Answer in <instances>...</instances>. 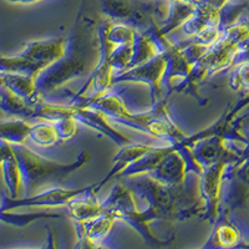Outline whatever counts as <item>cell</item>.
Returning <instances> with one entry per match:
<instances>
[{
	"label": "cell",
	"mask_w": 249,
	"mask_h": 249,
	"mask_svg": "<svg viewBox=\"0 0 249 249\" xmlns=\"http://www.w3.org/2000/svg\"><path fill=\"white\" fill-rule=\"evenodd\" d=\"M4 88L10 92L23 99L24 101L31 102L37 97L35 89V77L20 74H3Z\"/></svg>",
	"instance_id": "14"
},
{
	"label": "cell",
	"mask_w": 249,
	"mask_h": 249,
	"mask_svg": "<svg viewBox=\"0 0 249 249\" xmlns=\"http://www.w3.org/2000/svg\"><path fill=\"white\" fill-rule=\"evenodd\" d=\"M102 206L104 211L112 214L116 221H124L132 227L146 241H150L151 243H161L151 232V222L148 221L144 211H140L137 207L130 187L121 183L116 184L110 195L102 201ZM161 244H163V242Z\"/></svg>",
	"instance_id": "7"
},
{
	"label": "cell",
	"mask_w": 249,
	"mask_h": 249,
	"mask_svg": "<svg viewBox=\"0 0 249 249\" xmlns=\"http://www.w3.org/2000/svg\"><path fill=\"white\" fill-rule=\"evenodd\" d=\"M116 219L112 214L104 211L100 215L90 221L76 223V233L79 243L76 247H100L110 234Z\"/></svg>",
	"instance_id": "10"
},
{
	"label": "cell",
	"mask_w": 249,
	"mask_h": 249,
	"mask_svg": "<svg viewBox=\"0 0 249 249\" xmlns=\"http://www.w3.org/2000/svg\"><path fill=\"white\" fill-rule=\"evenodd\" d=\"M97 183L86 187L84 192L76 196L72 201L69 202L64 208L68 212L69 217L74 219L76 223L90 221L104 212L102 201L97 198Z\"/></svg>",
	"instance_id": "11"
},
{
	"label": "cell",
	"mask_w": 249,
	"mask_h": 249,
	"mask_svg": "<svg viewBox=\"0 0 249 249\" xmlns=\"http://www.w3.org/2000/svg\"><path fill=\"white\" fill-rule=\"evenodd\" d=\"M31 124L28 120L14 117L12 120H0V140L8 141L12 144L25 143L29 137Z\"/></svg>",
	"instance_id": "15"
},
{
	"label": "cell",
	"mask_w": 249,
	"mask_h": 249,
	"mask_svg": "<svg viewBox=\"0 0 249 249\" xmlns=\"http://www.w3.org/2000/svg\"><path fill=\"white\" fill-rule=\"evenodd\" d=\"M68 40L62 37L34 40L18 54L0 55V74H20L35 77L65 54Z\"/></svg>",
	"instance_id": "6"
},
{
	"label": "cell",
	"mask_w": 249,
	"mask_h": 249,
	"mask_svg": "<svg viewBox=\"0 0 249 249\" xmlns=\"http://www.w3.org/2000/svg\"><path fill=\"white\" fill-rule=\"evenodd\" d=\"M235 241H237V233H235L234 228L223 224L213 232L210 241L207 242L203 247L204 248L206 247H230L233 246Z\"/></svg>",
	"instance_id": "17"
},
{
	"label": "cell",
	"mask_w": 249,
	"mask_h": 249,
	"mask_svg": "<svg viewBox=\"0 0 249 249\" xmlns=\"http://www.w3.org/2000/svg\"><path fill=\"white\" fill-rule=\"evenodd\" d=\"M4 86V76L3 74H0V89Z\"/></svg>",
	"instance_id": "21"
},
{
	"label": "cell",
	"mask_w": 249,
	"mask_h": 249,
	"mask_svg": "<svg viewBox=\"0 0 249 249\" xmlns=\"http://www.w3.org/2000/svg\"><path fill=\"white\" fill-rule=\"evenodd\" d=\"M86 187L79 188V190H65V188H60V187H51V188H46L45 191H40L34 195L24 196L23 198H20V197L10 198L9 196H3L0 199V212L19 210V208L49 210V208L65 207L76 196L84 192Z\"/></svg>",
	"instance_id": "8"
},
{
	"label": "cell",
	"mask_w": 249,
	"mask_h": 249,
	"mask_svg": "<svg viewBox=\"0 0 249 249\" xmlns=\"http://www.w3.org/2000/svg\"><path fill=\"white\" fill-rule=\"evenodd\" d=\"M28 140L39 147H50L60 141L54 122L50 121H41L39 124H31Z\"/></svg>",
	"instance_id": "16"
},
{
	"label": "cell",
	"mask_w": 249,
	"mask_h": 249,
	"mask_svg": "<svg viewBox=\"0 0 249 249\" xmlns=\"http://www.w3.org/2000/svg\"><path fill=\"white\" fill-rule=\"evenodd\" d=\"M107 19L127 24L136 30L159 34L170 10V0H101Z\"/></svg>",
	"instance_id": "5"
},
{
	"label": "cell",
	"mask_w": 249,
	"mask_h": 249,
	"mask_svg": "<svg viewBox=\"0 0 249 249\" xmlns=\"http://www.w3.org/2000/svg\"><path fill=\"white\" fill-rule=\"evenodd\" d=\"M130 188L147 202L144 213L150 222L190 217L191 207L187 206L186 191L182 190L184 186H168L148 177L130 182Z\"/></svg>",
	"instance_id": "4"
},
{
	"label": "cell",
	"mask_w": 249,
	"mask_h": 249,
	"mask_svg": "<svg viewBox=\"0 0 249 249\" xmlns=\"http://www.w3.org/2000/svg\"><path fill=\"white\" fill-rule=\"evenodd\" d=\"M54 126L56 128L57 136L60 141H69L77 133V121L72 116H66L54 121Z\"/></svg>",
	"instance_id": "18"
},
{
	"label": "cell",
	"mask_w": 249,
	"mask_h": 249,
	"mask_svg": "<svg viewBox=\"0 0 249 249\" xmlns=\"http://www.w3.org/2000/svg\"><path fill=\"white\" fill-rule=\"evenodd\" d=\"M5 1L12 4H20V5H29V4L39 3V1H43V0H5Z\"/></svg>",
	"instance_id": "20"
},
{
	"label": "cell",
	"mask_w": 249,
	"mask_h": 249,
	"mask_svg": "<svg viewBox=\"0 0 249 249\" xmlns=\"http://www.w3.org/2000/svg\"><path fill=\"white\" fill-rule=\"evenodd\" d=\"M13 150L19 162L24 196L34 195L45 186L60 183L89 160V153L81 152L72 163L62 164L34 152L25 143L13 144Z\"/></svg>",
	"instance_id": "3"
},
{
	"label": "cell",
	"mask_w": 249,
	"mask_h": 249,
	"mask_svg": "<svg viewBox=\"0 0 249 249\" xmlns=\"http://www.w3.org/2000/svg\"><path fill=\"white\" fill-rule=\"evenodd\" d=\"M167 64L168 55L167 49H166L164 53L160 54L159 56L153 57L150 61L116 74L113 76V84L122 81L143 82L150 88L151 97H152L156 105L161 101L160 93H161L162 86H163V77L166 74V70H167Z\"/></svg>",
	"instance_id": "9"
},
{
	"label": "cell",
	"mask_w": 249,
	"mask_h": 249,
	"mask_svg": "<svg viewBox=\"0 0 249 249\" xmlns=\"http://www.w3.org/2000/svg\"><path fill=\"white\" fill-rule=\"evenodd\" d=\"M10 152H13V144L9 143L8 141L0 140V163L4 160V157L8 156Z\"/></svg>",
	"instance_id": "19"
},
{
	"label": "cell",
	"mask_w": 249,
	"mask_h": 249,
	"mask_svg": "<svg viewBox=\"0 0 249 249\" xmlns=\"http://www.w3.org/2000/svg\"><path fill=\"white\" fill-rule=\"evenodd\" d=\"M0 171H1V176H3L4 184H5L6 190L9 192V197L10 198L19 197L20 190H23V183H21L19 162H18L14 150L4 157V160L0 163Z\"/></svg>",
	"instance_id": "13"
},
{
	"label": "cell",
	"mask_w": 249,
	"mask_h": 249,
	"mask_svg": "<svg viewBox=\"0 0 249 249\" xmlns=\"http://www.w3.org/2000/svg\"><path fill=\"white\" fill-rule=\"evenodd\" d=\"M81 104L93 106L101 111L108 120H113L124 126L147 133L155 139L164 140L171 144H182L187 139L171 116L166 99L161 100L153 106V108L144 112L130 111L124 106L121 97L117 93L111 92V90L97 99Z\"/></svg>",
	"instance_id": "1"
},
{
	"label": "cell",
	"mask_w": 249,
	"mask_h": 249,
	"mask_svg": "<svg viewBox=\"0 0 249 249\" xmlns=\"http://www.w3.org/2000/svg\"><path fill=\"white\" fill-rule=\"evenodd\" d=\"M92 29L85 24L75 31V34L68 40L65 54L50 66L40 71L35 76V89L37 96L45 97L50 92L59 89L64 84L75 77L82 76L92 66V60L100 59L99 48L95 46Z\"/></svg>",
	"instance_id": "2"
},
{
	"label": "cell",
	"mask_w": 249,
	"mask_h": 249,
	"mask_svg": "<svg viewBox=\"0 0 249 249\" xmlns=\"http://www.w3.org/2000/svg\"><path fill=\"white\" fill-rule=\"evenodd\" d=\"M155 146H151V144H141V143H127L122 146L121 150L119 151L115 159H113V164L112 168H111L110 172L106 175V177L104 179H101L100 182H97V188L99 191L101 190L102 186H105L110 179L115 178V177H120L122 172L127 170L130 166H132L135 162H137L139 160H141L144 155L147 152H150Z\"/></svg>",
	"instance_id": "12"
}]
</instances>
